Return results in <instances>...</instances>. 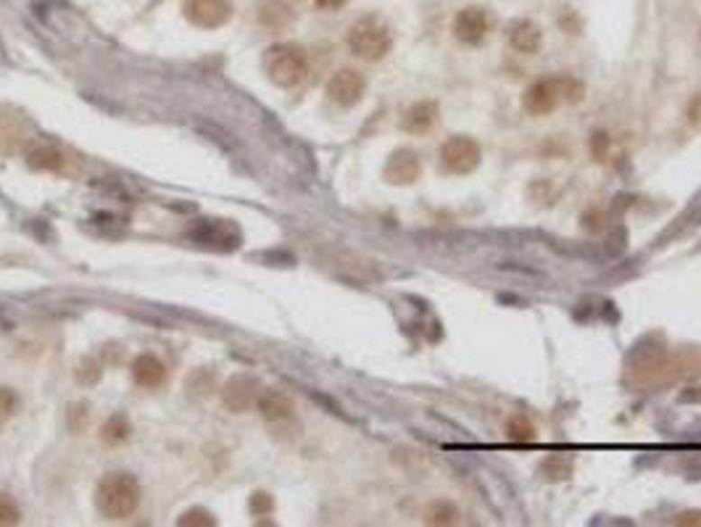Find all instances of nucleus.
<instances>
[{
  "label": "nucleus",
  "mask_w": 701,
  "mask_h": 527,
  "mask_svg": "<svg viewBox=\"0 0 701 527\" xmlns=\"http://www.w3.org/2000/svg\"><path fill=\"white\" fill-rule=\"evenodd\" d=\"M141 483L130 472H108L96 488V506L105 520H127L141 506Z\"/></svg>",
  "instance_id": "obj_1"
},
{
  "label": "nucleus",
  "mask_w": 701,
  "mask_h": 527,
  "mask_svg": "<svg viewBox=\"0 0 701 527\" xmlns=\"http://www.w3.org/2000/svg\"><path fill=\"white\" fill-rule=\"evenodd\" d=\"M586 87L575 77H546L533 82L523 95V105L533 116H546L561 104H578Z\"/></svg>",
  "instance_id": "obj_2"
},
{
  "label": "nucleus",
  "mask_w": 701,
  "mask_h": 527,
  "mask_svg": "<svg viewBox=\"0 0 701 527\" xmlns=\"http://www.w3.org/2000/svg\"><path fill=\"white\" fill-rule=\"evenodd\" d=\"M349 48L353 56L364 59V61H380L386 59L393 48V32L383 16H361L350 24L349 30Z\"/></svg>",
  "instance_id": "obj_3"
},
{
  "label": "nucleus",
  "mask_w": 701,
  "mask_h": 527,
  "mask_svg": "<svg viewBox=\"0 0 701 527\" xmlns=\"http://www.w3.org/2000/svg\"><path fill=\"white\" fill-rule=\"evenodd\" d=\"M264 71L278 87H296L309 74V59L304 48L293 42H278L264 53Z\"/></svg>",
  "instance_id": "obj_4"
},
{
  "label": "nucleus",
  "mask_w": 701,
  "mask_h": 527,
  "mask_svg": "<svg viewBox=\"0 0 701 527\" xmlns=\"http://www.w3.org/2000/svg\"><path fill=\"white\" fill-rule=\"evenodd\" d=\"M480 164V145L472 138L456 135L441 145V169L449 175H469Z\"/></svg>",
  "instance_id": "obj_5"
},
{
  "label": "nucleus",
  "mask_w": 701,
  "mask_h": 527,
  "mask_svg": "<svg viewBox=\"0 0 701 527\" xmlns=\"http://www.w3.org/2000/svg\"><path fill=\"white\" fill-rule=\"evenodd\" d=\"M491 32V16L480 5H467L456 14L454 37L464 45H480Z\"/></svg>",
  "instance_id": "obj_6"
},
{
  "label": "nucleus",
  "mask_w": 701,
  "mask_h": 527,
  "mask_svg": "<svg viewBox=\"0 0 701 527\" xmlns=\"http://www.w3.org/2000/svg\"><path fill=\"white\" fill-rule=\"evenodd\" d=\"M185 16L204 30H216L230 22L232 3L230 0H185Z\"/></svg>",
  "instance_id": "obj_7"
},
{
  "label": "nucleus",
  "mask_w": 701,
  "mask_h": 527,
  "mask_svg": "<svg viewBox=\"0 0 701 527\" xmlns=\"http://www.w3.org/2000/svg\"><path fill=\"white\" fill-rule=\"evenodd\" d=\"M364 90H367L364 77L353 69L335 71V74L330 77V82H327V95H330V101H335V104L343 105V108H350V105L359 104L361 95H364Z\"/></svg>",
  "instance_id": "obj_8"
},
{
  "label": "nucleus",
  "mask_w": 701,
  "mask_h": 527,
  "mask_svg": "<svg viewBox=\"0 0 701 527\" xmlns=\"http://www.w3.org/2000/svg\"><path fill=\"white\" fill-rule=\"evenodd\" d=\"M420 169L422 167L417 153L409 150V148H401V150H396V153L387 159L386 179L387 182H393V185H409V182H414V179L420 177Z\"/></svg>",
  "instance_id": "obj_9"
},
{
  "label": "nucleus",
  "mask_w": 701,
  "mask_h": 527,
  "mask_svg": "<svg viewBox=\"0 0 701 527\" xmlns=\"http://www.w3.org/2000/svg\"><path fill=\"white\" fill-rule=\"evenodd\" d=\"M506 40H509V45H512L517 53L533 56V53H538L541 45H543V32H541V27H538L535 22H530V19H517V22L509 24Z\"/></svg>",
  "instance_id": "obj_10"
},
{
  "label": "nucleus",
  "mask_w": 701,
  "mask_h": 527,
  "mask_svg": "<svg viewBox=\"0 0 701 527\" xmlns=\"http://www.w3.org/2000/svg\"><path fill=\"white\" fill-rule=\"evenodd\" d=\"M259 383L248 375H238L232 377L227 386H224V404L232 409V412H246L250 404L259 401Z\"/></svg>",
  "instance_id": "obj_11"
},
{
  "label": "nucleus",
  "mask_w": 701,
  "mask_h": 527,
  "mask_svg": "<svg viewBox=\"0 0 701 527\" xmlns=\"http://www.w3.org/2000/svg\"><path fill=\"white\" fill-rule=\"evenodd\" d=\"M193 238L201 243V246L211 248H235L238 246V232L227 224V222H219V219H206L196 232Z\"/></svg>",
  "instance_id": "obj_12"
},
{
  "label": "nucleus",
  "mask_w": 701,
  "mask_h": 527,
  "mask_svg": "<svg viewBox=\"0 0 701 527\" xmlns=\"http://www.w3.org/2000/svg\"><path fill=\"white\" fill-rule=\"evenodd\" d=\"M435 122H438V104L435 101H420L404 114L401 127L412 135H424L435 127Z\"/></svg>",
  "instance_id": "obj_13"
},
{
  "label": "nucleus",
  "mask_w": 701,
  "mask_h": 527,
  "mask_svg": "<svg viewBox=\"0 0 701 527\" xmlns=\"http://www.w3.org/2000/svg\"><path fill=\"white\" fill-rule=\"evenodd\" d=\"M132 377L141 387H159L167 380V367L153 353H142L132 364Z\"/></svg>",
  "instance_id": "obj_14"
},
{
  "label": "nucleus",
  "mask_w": 701,
  "mask_h": 527,
  "mask_svg": "<svg viewBox=\"0 0 701 527\" xmlns=\"http://www.w3.org/2000/svg\"><path fill=\"white\" fill-rule=\"evenodd\" d=\"M259 409H261L264 420L282 422L293 414V401L280 390H267L259 395Z\"/></svg>",
  "instance_id": "obj_15"
},
{
  "label": "nucleus",
  "mask_w": 701,
  "mask_h": 527,
  "mask_svg": "<svg viewBox=\"0 0 701 527\" xmlns=\"http://www.w3.org/2000/svg\"><path fill=\"white\" fill-rule=\"evenodd\" d=\"M130 435V424L122 417H111L104 427V441L105 443H122Z\"/></svg>",
  "instance_id": "obj_16"
},
{
  "label": "nucleus",
  "mask_w": 701,
  "mask_h": 527,
  "mask_svg": "<svg viewBox=\"0 0 701 527\" xmlns=\"http://www.w3.org/2000/svg\"><path fill=\"white\" fill-rule=\"evenodd\" d=\"M506 430H509V438L512 441H533L535 438V427L525 420V417H514V420H509L506 424Z\"/></svg>",
  "instance_id": "obj_17"
},
{
  "label": "nucleus",
  "mask_w": 701,
  "mask_h": 527,
  "mask_svg": "<svg viewBox=\"0 0 701 527\" xmlns=\"http://www.w3.org/2000/svg\"><path fill=\"white\" fill-rule=\"evenodd\" d=\"M19 520H22V514H19V506L14 504V498L0 493V527L19 525Z\"/></svg>",
  "instance_id": "obj_18"
},
{
  "label": "nucleus",
  "mask_w": 701,
  "mask_h": 527,
  "mask_svg": "<svg viewBox=\"0 0 701 527\" xmlns=\"http://www.w3.org/2000/svg\"><path fill=\"white\" fill-rule=\"evenodd\" d=\"M179 525H198V527H209L214 525V517L204 509H190L179 517Z\"/></svg>",
  "instance_id": "obj_19"
},
{
  "label": "nucleus",
  "mask_w": 701,
  "mask_h": 527,
  "mask_svg": "<svg viewBox=\"0 0 701 527\" xmlns=\"http://www.w3.org/2000/svg\"><path fill=\"white\" fill-rule=\"evenodd\" d=\"M14 406H16V398H14V393H11V390H5V387H0V417H8V414L14 412Z\"/></svg>",
  "instance_id": "obj_20"
},
{
  "label": "nucleus",
  "mask_w": 701,
  "mask_h": 527,
  "mask_svg": "<svg viewBox=\"0 0 701 527\" xmlns=\"http://www.w3.org/2000/svg\"><path fill=\"white\" fill-rule=\"evenodd\" d=\"M250 506H253L256 514H267V512H272V498H269L267 493H256Z\"/></svg>",
  "instance_id": "obj_21"
},
{
  "label": "nucleus",
  "mask_w": 701,
  "mask_h": 527,
  "mask_svg": "<svg viewBox=\"0 0 701 527\" xmlns=\"http://www.w3.org/2000/svg\"><path fill=\"white\" fill-rule=\"evenodd\" d=\"M319 8H324V11H338V8H343L349 0H314Z\"/></svg>",
  "instance_id": "obj_22"
}]
</instances>
